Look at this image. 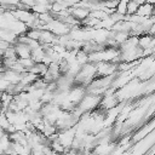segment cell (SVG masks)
<instances>
[{"label":"cell","instance_id":"cell-1","mask_svg":"<svg viewBox=\"0 0 155 155\" xmlns=\"http://www.w3.org/2000/svg\"><path fill=\"white\" fill-rule=\"evenodd\" d=\"M136 15L142 16V17L154 16V5H151L149 2H144V4L139 5L138 8H137V11H136Z\"/></svg>","mask_w":155,"mask_h":155},{"label":"cell","instance_id":"cell-2","mask_svg":"<svg viewBox=\"0 0 155 155\" xmlns=\"http://www.w3.org/2000/svg\"><path fill=\"white\" fill-rule=\"evenodd\" d=\"M138 4L134 2L133 0H128L127 1V5H126V15H134L137 8H138Z\"/></svg>","mask_w":155,"mask_h":155}]
</instances>
